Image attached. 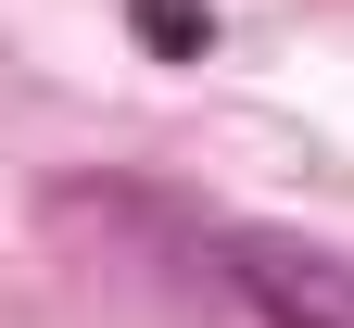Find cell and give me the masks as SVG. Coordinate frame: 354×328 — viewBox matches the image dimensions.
Segmentation results:
<instances>
[{
	"label": "cell",
	"mask_w": 354,
	"mask_h": 328,
	"mask_svg": "<svg viewBox=\"0 0 354 328\" xmlns=\"http://www.w3.org/2000/svg\"><path fill=\"white\" fill-rule=\"evenodd\" d=\"M215 278L241 291V316L266 328H354V253L329 240H291V227H215Z\"/></svg>",
	"instance_id": "obj_1"
},
{
	"label": "cell",
	"mask_w": 354,
	"mask_h": 328,
	"mask_svg": "<svg viewBox=\"0 0 354 328\" xmlns=\"http://www.w3.org/2000/svg\"><path fill=\"white\" fill-rule=\"evenodd\" d=\"M127 26H140L152 64H203L215 51V0H127Z\"/></svg>",
	"instance_id": "obj_2"
}]
</instances>
